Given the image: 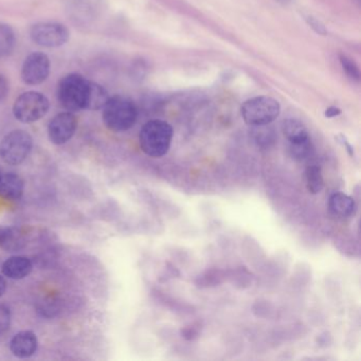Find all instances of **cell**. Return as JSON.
Listing matches in <instances>:
<instances>
[{
	"instance_id": "cell-1",
	"label": "cell",
	"mask_w": 361,
	"mask_h": 361,
	"mask_svg": "<svg viewBox=\"0 0 361 361\" xmlns=\"http://www.w3.org/2000/svg\"><path fill=\"white\" fill-rule=\"evenodd\" d=\"M102 109L103 122L111 132H126L135 126L138 118V108L134 101L124 95L108 97Z\"/></svg>"
},
{
	"instance_id": "cell-2",
	"label": "cell",
	"mask_w": 361,
	"mask_h": 361,
	"mask_svg": "<svg viewBox=\"0 0 361 361\" xmlns=\"http://www.w3.org/2000/svg\"><path fill=\"white\" fill-rule=\"evenodd\" d=\"M172 139L173 128L165 121H148L140 130V148L150 157L160 158L167 155Z\"/></svg>"
},
{
	"instance_id": "cell-3",
	"label": "cell",
	"mask_w": 361,
	"mask_h": 361,
	"mask_svg": "<svg viewBox=\"0 0 361 361\" xmlns=\"http://www.w3.org/2000/svg\"><path fill=\"white\" fill-rule=\"evenodd\" d=\"M89 80L79 73H70L60 80L56 89L58 102L67 111L86 109Z\"/></svg>"
},
{
	"instance_id": "cell-4",
	"label": "cell",
	"mask_w": 361,
	"mask_h": 361,
	"mask_svg": "<svg viewBox=\"0 0 361 361\" xmlns=\"http://www.w3.org/2000/svg\"><path fill=\"white\" fill-rule=\"evenodd\" d=\"M280 103L273 97L261 95L244 103L241 115L246 124L251 126H269L280 115Z\"/></svg>"
},
{
	"instance_id": "cell-5",
	"label": "cell",
	"mask_w": 361,
	"mask_h": 361,
	"mask_svg": "<svg viewBox=\"0 0 361 361\" xmlns=\"http://www.w3.org/2000/svg\"><path fill=\"white\" fill-rule=\"evenodd\" d=\"M49 107L50 103L46 95L38 91H27L17 97L13 114L19 122L33 123L46 116Z\"/></svg>"
},
{
	"instance_id": "cell-6",
	"label": "cell",
	"mask_w": 361,
	"mask_h": 361,
	"mask_svg": "<svg viewBox=\"0 0 361 361\" xmlns=\"http://www.w3.org/2000/svg\"><path fill=\"white\" fill-rule=\"evenodd\" d=\"M32 145V138L28 132L21 130H13L0 142V158L7 165H21L28 158Z\"/></svg>"
},
{
	"instance_id": "cell-7",
	"label": "cell",
	"mask_w": 361,
	"mask_h": 361,
	"mask_svg": "<svg viewBox=\"0 0 361 361\" xmlns=\"http://www.w3.org/2000/svg\"><path fill=\"white\" fill-rule=\"evenodd\" d=\"M30 37L38 46L56 48L63 46L69 40V31L63 23L42 21L31 27Z\"/></svg>"
},
{
	"instance_id": "cell-8",
	"label": "cell",
	"mask_w": 361,
	"mask_h": 361,
	"mask_svg": "<svg viewBox=\"0 0 361 361\" xmlns=\"http://www.w3.org/2000/svg\"><path fill=\"white\" fill-rule=\"evenodd\" d=\"M50 60L42 52L29 54L21 68V80L27 85H40L48 79Z\"/></svg>"
},
{
	"instance_id": "cell-9",
	"label": "cell",
	"mask_w": 361,
	"mask_h": 361,
	"mask_svg": "<svg viewBox=\"0 0 361 361\" xmlns=\"http://www.w3.org/2000/svg\"><path fill=\"white\" fill-rule=\"evenodd\" d=\"M78 128V119L71 111L56 115L48 126L49 139L56 145L67 143Z\"/></svg>"
},
{
	"instance_id": "cell-10",
	"label": "cell",
	"mask_w": 361,
	"mask_h": 361,
	"mask_svg": "<svg viewBox=\"0 0 361 361\" xmlns=\"http://www.w3.org/2000/svg\"><path fill=\"white\" fill-rule=\"evenodd\" d=\"M38 340L36 335L31 331L17 333L10 342V350L17 358H29L36 353Z\"/></svg>"
},
{
	"instance_id": "cell-11",
	"label": "cell",
	"mask_w": 361,
	"mask_h": 361,
	"mask_svg": "<svg viewBox=\"0 0 361 361\" xmlns=\"http://www.w3.org/2000/svg\"><path fill=\"white\" fill-rule=\"evenodd\" d=\"M25 183L16 173H5L0 178V196L9 202H16L23 196Z\"/></svg>"
},
{
	"instance_id": "cell-12",
	"label": "cell",
	"mask_w": 361,
	"mask_h": 361,
	"mask_svg": "<svg viewBox=\"0 0 361 361\" xmlns=\"http://www.w3.org/2000/svg\"><path fill=\"white\" fill-rule=\"evenodd\" d=\"M32 268V262L28 257L15 255V257H9L3 263L1 269H3V276L11 280H21L30 275Z\"/></svg>"
},
{
	"instance_id": "cell-13",
	"label": "cell",
	"mask_w": 361,
	"mask_h": 361,
	"mask_svg": "<svg viewBox=\"0 0 361 361\" xmlns=\"http://www.w3.org/2000/svg\"><path fill=\"white\" fill-rule=\"evenodd\" d=\"M329 212L336 218H349L356 212L354 198L342 192H336L329 196Z\"/></svg>"
},
{
	"instance_id": "cell-14",
	"label": "cell",
	"mask_w": 361,
	"mask_h": 361,
	"mask_svg": "<svg viewBox=\"0 0 361 361\" xmlns=\"http://www.w3.org/2000/svg\"><path fill=\"white\" fill-rule=\"evenodd\" d=\"M26 234L19 228H1L0 229V248L10 253L21 251L26 247Z\"/></svg>"
},
{
	"instance_id": "cell-15",
	"label": "cell",
	"mask_w": 361,
	"mask_h": 361,
	"mask_svg": "<svg viewBox=\"0 0 361 361\" xmlns=\"http://www.w3.org/2000/svg\"><path fill=\"white\" fill-rule=\"evenodd\" d=\"M282 132L290 144L300 143L310 139L307 128L301 121L286 119L282 123Z\"/></svg>"
},
{
	"instance_id": "cell-16",
	"label": "cell",
	"mask_w": 361,
	"mask_h": 361,
	"mask_svg": "<svg viewBox=\"0 0 361 361\" xmlns=\"http://www.w3.org/2000/svg\"><path fill=\"white\" fill-rule=\"evenodd\" d=\"M108 97V93L105 91L104 87L95 82L89 81L86 109L97 110V109L103 108Z\"/></svg>"
},
{
	"instance_id": "cell-17",
	"label": "cell",
	"mask_w": 361,
	"mask_h": 361,
	"mask_svg": "<svg viewBox=\"0 0 361 361\" xmlns=\"http://www.w3.org/2000/svg\"><path fill=\"white\" fill-rule=\"evenodd\" d=\"M16 37L11 26L0 23V58H7L14 51Z\"/></svg>"
},
{
	"instance_id": "cell-18",
	"label": "cell",
	"mask_w": 361,
	"mask_h": 361,
	"mask_svg": "<svg viewBox=\"0 0 361 361\" xmlns=\"http://www.w3.org/2000/svg\"><path fill=\"white\" fill-rule=\"evenodd\" d=\"M305 176L308 192L314 195L319 194L325 189V178H323L322 170L319 165H308Z\"/></svg>"
},
{
	"instance_id": "cell-19",
	"label": "cell",
	"mask_w": 361,
	"mask_h": 361,
	"mask_svg": "<svg viewBox=\"0 0 361 361\" xmlns=\"http://www.w3.org/2000/svg\"><path fill=\"white\" fill-rule=\"evenodd\" d=\"M310 152H312L310 139L300 142V143L290 144V153L294 159H305L310 155Z\"/></svg>"
},
{
	"instance_id": "cell-20",
	"label": "cell",
	"mask_w": 361,
	"mask_h": 361,
	"mask_svg": "<svg viewBox=\"0 0 361 361\" xmlns=\"http://www.w3.org/2000/svg\"><path fill=\"white\" fill-rule=\"evenodd\" d=\"M339 56H340L341 65H342L343 70L347 72V75H349L351 79L359 81V79H360V72H359L358 66L356 65L354 60L349 58V56H345V54H340Z\"/></svg>"
},
{
	"instance_id": "cell-21",
	"label": "cell",
	"mask_w": 361,
	"mask_h": 361,
	"mask_svg": "<svg viewBox=\"0 0 361 361\" xmlns=\"http://www.w3.org/2000/svg\"><path fill=\"white\" fill-rule=\"evenodd\" d=\"M11 325V310L8 306L0 304V336L7 333Z\"/></svg>"
},
{
	"instance_id": "cell-22",
	"label": "cell",
	"mask_w": 361,
	"mask_h": 361,
	"mask_svg": "<svg viewBox=\"0 0 361 361\" xmlns=\"http://www.w3.org/2000/svg\"><path fill=\"white\" fill-rule=\"evenodd\" d=\"M8 93H9V84L7 79L0 74V102H3L7 97Z\"/></svg>"
},
{
	"instance_id": "cell-23",
	"label": "cell",
	"mask_w": 361,
	"mask_h": 361,
	"mask_svg": "<svg viewBox=\"0 0 361 361\" xmlns=\"http://www.w3.org/2000/svg\"><path fill=\"white\" fill-rule=\"evenodd\" d=\"M341 114V110L337 107H329L325 111V117L327 118H334V117L339 116Z\"/></svg>"
},
{
	"instance_id": "cell-24",
	"label": "cell",
	"mask_w": 361,
	"mask_h": 361,
	"mask_svg": "<svg viewBox=\"0 0 361 361\" xmlns=\"http://www.w3.org/2000/svg\"><path fill=\"white\" fill-rule=\"evenodd\" d=\"M5 290H7V281H5V277L0 275V296L5 294Z\"/></svg>"
},
{
	"instance_id": "cell-25",
	"label": "cell",
	"mask_w": 361,
	"mask_h": 361,
	"mask_svg": "<svg viewBox=\"0 0 361 361\" xmlns=\"http://www.w3.org/2000/svg\"><path fill=\"white\" fill-rule=\"evenodd\" d=\"M1 175H3V173H1V170H0V178H1Z\"/></svg>"
}]
</instances>
